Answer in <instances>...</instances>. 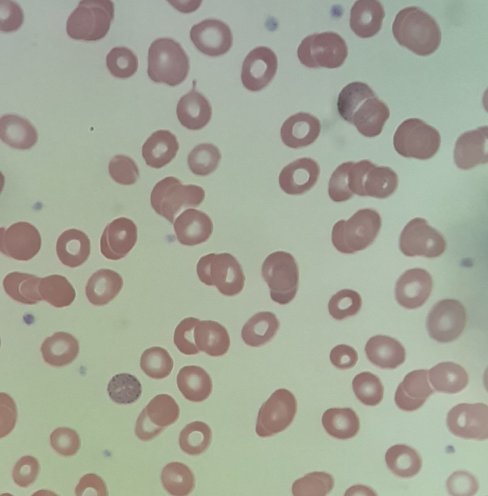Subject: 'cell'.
I'll use <instances>...</instances> for the list:
<instances>
[{
  "label": "cell",
  "mask_w": 488,
  "mask_h": 496,
  "mask_svg": "<svg viewBox=\"0 0 488 496\" xmlns=\"http://www.w3.org/2000/svg\"><path fill=\"white\" fill-rule=\"evenodd\" d=\"M337 105L340 116L368 138L381 133L390 114L387 105L362 82H353L343 88Z\"/></svg>",
  "instance_id": "obj_1"
},
{
  "label": "cell",
  "mask_w": 488,
  "mask_h": 496,
  "mask_svg": "<svg viewBox=\"0 0 488 496\" xmlns=\"http://www.w3.org/2000/svg\"><path fill=\"white\" fill-rule=\"evenodd\" d=\"M392 32L399 45L420 56L434 53L441 41V31L437 22L415 6L406 7L397 13Z\"/></svg>",
  "instance_id": "obj_2"
},
{
  "label": "cell",
  "mask_w": 488,
  "mask_h": 496,
  "mask_svg": "<svg viewBox=\"0 0 488 496\" xmlns=\"http://www.w3.org/2000/svg\"><path fill=\"white\" fill-rule=\"evenodd\" d=\"M189 69V57L179 43L170 38H160L151 43L147 74L153 81L175 86L186 79Z\"/></svg>",
  "instance_id": "obj_3"
},
{
  "label": "cell",
  "mask_w": 488,
  "mask_h": 496,
  "mask_svg": "<svg viewBox=\"0 0 488 496\" xmlns=\"http://www.w3.org/2000/svg\"><path fill=\"white\" fill-rule=\"evenodd\" d=\"M381 226L379 213L370 208L362 209L347 220H340L333 226L331 241L344 254H353L370 246Z\"/></svg>",
  "instance_id": "obj_4"
},
{
  "label": "cell",
  "mask_w": 488,
  "mask_h": 496,
  "mask_svg": "<svg viewBox=\"0 0 488 496\" xmlns=\"http://www.w3.org/2000/svg\"><path fill=\"white\" fill-rule=\"evenodd\" d=\"M114 17L112 1L81 0L67 19L66 32L75 40L97 41L107 34Z\"/></svg>",
  "instance_id": "obj_5"
},
{
  "label": "cell",
  "mask_w": 488,
  "mask_h": 496,
  "mask_svg": "<svg viewBox=\"0 0 488 496\" xmlns=\"http://www.w3.org/2000/svg\"><path fill=\"white\" fill-rule=\"evenodd\" d=\"M205 191L195 185H182L175 177L169 176L158 182L150 196L153 208L173 223L178 213L189 207H197L203 202Z\"/></svg>",
  "instance_id": "obj_6"
},
{
  "label": "cell",
  "mask_w": 488,
  "mask_h": 496,
  "mask_svg": "<svg viewBox=\"0 0 488 496\" xmlns=\"http://www.w3.org/2000/svg\"><path fill=\"white\" fill-rule=\"evenodd\" d=\"M200 281L208 286L215 285L224 295L240 293L245 278L238 261L228 253H210L201 257L197 264Z\"/></svg>",
  "instance_id": "obj_7"
},
{
  "label": "cell",
  "mask_w": 488,
  "mask_h": 496,
  "mask_svg": "<svg viewBox=\"0 0 488 496\" xmlns=\"http://www.w3.org/2000/svg\"><path fill=\"white\" fill-rule=\"evenodd\" d=\"M439 131L419 118H409L397 127L393 138L395 151L404 157L429 159L441 145Z\"/></svg>",
  "instance_id": "obj_8"
},
{
  "label": "cell",
  "mask_w": 488,
  "mask_h": 496,
  "mask_svg": "<svg viewBox=\"0 0 488 496\" xmlns=\"http://www.w3.org/2000/svg\"><path fill=\"white\" fill-rule=\"evenodd\" d=\"M262 275L273 301L285 305L294 298L298 289L299 272L292 254L282 251L269 254L262 264Z\"/></svg>",
  "instance_id": "obj_9"
},
{
  "label": "cell",
  "mask_w": 488,
  "mask_h": 496,
  "mask_svg": "<svg viewBox=\"0 0 488 496\" xmlns=\"http://www.w3.org/2000/svg\"><path fill=\"white\" fill-rule=\"evenodd\" d=\"M297 54L300 62L307 67L336 68L344 63L348 48L340 35L326 31L306 37L299 45Z\"/></svg>",
  "instance_id": "obj_10"
},
{
  "label": "cell",
  "mask_w": 488,
  "mask_h": 496,
  "mask_svg": "<svg viewBox=\"0 0 488 496\" xmlns=\"http://www.w3.org/2000/svg\"><path fill=\"white\" fill-rule=\"evenodd\" d=\"M297 409L296 399L289 390L285 388L276 390L259 410L256 434L265 438L284 430L293 421Z\"/></svg>",
  "instance_id": "obj_11"
},
{
  "label": "cell",
  "mask_w": 488,
  "mask_h": 496,
  "mask_svg": "<svg viewBox=\"0 0 488 496\" xmlns=\"http://www.w3.org/2000/svg\"><path fill=\"white\" fill-rule=\"evenodd\" d=\"M399 246L405 256L434 258L444 252L446 244L442 235L425 219L416 217L410 220L401 232Z\"/></svg>",
  "instance_id": "obj_12"
},
{
  "label": "cell",
  "mask_w": 488,
  "mask_h": 496,
  "mask_svg": "<svg viewBox=\"0 0 488 496\" xmlns=\"http://www.w3.org/2000/svg\"><path fill=\"white\" fill-rule=\"evenodd\" d=\"M466 312L463 305L453 299L441 300L429 311L426 326L430 337L440 343H448L457 339L466 323Z\"/></svg>",
  "instance_id": "obj_13"
},
{
  "label": "cell",
  "mask_w": 488,
  "mask_h": 496,
  "mask_svg": "<svg viewBox=\"0 0 488 496\" xmlns=\"http://www.w3.org/2000/svg\"><path fill=\"white\" fill-rule=\"evenodd\" d=\"M179 415V406L172 397L164 394L157 395L138 416L135 433L140 440H150L160 434L165 427L174 423Z\"/></svg>",
  "instance_id": "obj_14"
},
{
  "label": "cell",
  "mask_w": 488,
  "mask_h": 496,
  "mask_svg": "<svg viewBox=\"0 0 488 496\" xmlns=\"http://www.w3.org/2000/svg\"><path fill=\"white\" fill-rule=\"evenodd\" d=\"M446 424L454 435L483 441L488 437V407L482 403L458 404L448 412Z\"/></svg>",
  "instance_id": "obj_15"
},
{
  "label": "cell",
  "mask_w": 488,
  "mask_h": 496,
  "mask_svg": "<svg viewBox=\"0 0 488 496\" xmlns=\"http://www.w3.org/2000/svg\"><path fill=\"white\" fill-rule=\"evenodd\" d=\"M41 238L38 230L26 222H18L0 229V251L9 257L28 261L39 252Z\"/></svg>",
  "instance_id": "obj_16"
},
{
  "label": "cell",
  "mask_w": 488,
  "mask_h": 496,
  "mask_svg": "<svg viewBox=\"0 0 488 496\" xmlns=\"http://www.w3.org/2000/svg\"><path fill=\"white\" fill-rule=\"evenodd\" d=\"M278 68L276 54L269 47L258 46L245 57L242 66L241 78L243 86L252 92L259 91L268 85Z\"/></svg>",
  "instance_id": "obj_17"
},
{
  "label": "cell",
  "mask_w": 488,
  "mask_h": 496,
  "mask_svg": "<svg viewBox=\"0 0 488 496\" xmlns=\"http://www.w3.org/2000/svg\"><path fill=\"white\" fill-rule=\"evenodd\" d=\"M189 34L196 48L210 57L226 53L233 44L230 27L218 19H206L195 24L191 27Z\"/></svg>",
  "instance_id": "obj_18"
},
{
  "label": "cell",
  "mask_w": 488,
  "mask_h": 496,
  "mask_svg": "<svg viewBox=\"0 0 488 496\" xmlns=\"http://www.w3.org/2000/svg\"><path fill=\"white\" fill-rule=\"evenodd\" d=\"M138 229L131 219L121 217L107 225L100 241V251L107 259L118 260L125 257L135 245Z\"/></svg>",
  "instance_id": "obj_19"
},
{
  "label": "cell",
  "mask_w": 488,
  "mask_h": 496,
  "mask_svg": "<svg viewBox=\"0 0 488 496\" xmlns=\"http://www.w3.org/2000/svg\"><path fill=\"white\" fill-rule=\"evenodd\" d=\"M432 279L425 269L415 268L403 273L396 281L395 297L397 303L407 309H415L424 305L429 297Z\"/></svg>",
  "instance_id": "obj_20"
},
{
  "label": "cell",
  "mask_w": 488,
  "mask_h": 496,
  "mask_svg": "<svg viewBox=\"0 0 488 496\" xmlns=\"http://www.w3.org/2000/svg\"><path fill=\"white\" fill-rule=\"evenodd\" d=\"M488 128L487 125L466 131L461 135L455 144L454 151L457 166L464 170L487 163Z\"/></svg>",
  "instance_id": "obj_21"
},
{
  "label": "cell",
  "mask_w": 488,
  "mask_h": 496,
  "mask_svg": "<svg viewBox=\"0 0 488 496\" xmlns=\"http://www.w3.org/2000/svg\"><path fill=\"white\" fill-rule=\"evenodd\" d=\"M319 174L320 168L315 161L308 157L300 158L283 169L279 174V185L287 194L301 195L315 185Z\"/></svg>",
  "instance_id": "obj_22"
},
{
  "label": "cell",
  "mask_w": 488,
  "mask_h": 496,
  "mask_svg": "<svg viewBox=\"0 0 488 496\" xmlns=\"http://www.w3.org/2000/svg\"><path fill=\"white\" fill-rule=\"evenodd\" d=\"M427 372L426 370H417L405 375L394 395L395 404L399 409L408 412L415 411L435 393L428 383Z\"/></svg>",
  "instance_id": "obj_23"
},
{
  "label": "cell",
  "mask_w": 488,
  "mask_h": 496,
  "mask_svg": "<svg viewBox=\"0 0 488 496\" xmlns=\"http://www.w3.org/2000/svg\"><path fill=\"white\" fill-rule=\"evenodd\" d=\"M178 241L182 245L195 246L206 242L213 230L210 217L205 212L188 209L182 212L173 224Z\"/></svg>",
  "instance_id": "obj_24"
},
{
  "label": "cell",
  "mask_w": 488,
  "mask_h": 496,
  "mask_svg": "<svg viewBox=\"0 0 488 496\" xmlns=\"http://www.w3.org/2000/svg\"><path fill=\"white\" fill-rule=\"evenodd\" d=\"M321 124L316 117L300 112L284 122L280 134L285 145L297 149L313 143L319 136Z\"/></svg>",
  "instance_id": "obj_25"
},
{
  "label": "cell",
  "mask_w": 488,
  "mask_h": 496,
  "mask_svg": "<svg viewBox=\"0 0 488 496\" xmlns=\"http://www.w3.org/2000/svg\"><path fill=\"white\" fill-rule=\"evenodd\" d=\"M385 16L384 7L378 0H357L351 9L350 26L359 37L370 38L380 31Z\"/></svg>",
  "instance_id": "obj_26"
},
{
  "label": "cell",
  "mask_w": 488,
  "mask_h": 496,
  "mask_svg": "<svg viewBox=\"0 0 488 496\" xmlns=\"http://www.w3.org/2000/svg\"><path fill=\"white\" fill-rule=\"evenodd\" d=\"M176 114L180 124L189 130L201 129L209 122L212 108L206 98L193 86L182 96L177 105Z\"/></svg>",
  "instance_id": "obj_27"
},
{
  "label": "cell",
  "mask_w": 488,
  "mask_h": 496,
  "mask_svg": "<svg viewBox=\"0 0 488 496\" xmlns=\"http://www.w3.org/2000/svg\"><path fill=\"white\" fill-rule=\"evenodd\" d=\"M368 359L382 369H394L406 359V351L400 342L391 337L376 335L370 338L365 346Z\"/></svg>",
  "instance_id": "obj_28"
},
{
  "label": "cell",
  "mask_w": 488,
  "mask_h": 496,
  "mask_svg": "<svg viewBox=\"0 0 488 496\" xmlns=\"http://www.w3.org/2000/svg\"><path fill=\"white\" fill-rule=\"evenodd\" d=\"M178 150L176 136L169 130H159L146 140L142 147V155L147 165L159 169L170 163Z\"/></svg>",
  "instance_id": "obj_29"
},
{
  "label": "cell",
  "mask_w": 488,
  "mask_h": 496,
  "mask_svg": "<svg viewBox=\"0 0 488 496\" xmlns=\"http://www.w3.org/2000/svg\"><path fill=\"white\" fill-rule=\"evenodd\" d=\"M56 250L61 262L74 268L80 266L90 254V241L82 231L71 229L63 232L58 238Z\"/></svg>",
  "instance_id": "obj_30"
},
{
  "label": "cell",
  "mask_w": 488,
  "mask_h": 496,
  "mask_svg": "<svg viewBox=\"0 0 488 496\" xmlns=\"http://www.w3.org/2000/svg\"><path fill=\"white\" fill-rule=\"evenodd\" d=\"M193 338L199 351L211 356H220L226 354L230 345L227 330L217 322L204 320L195 326Z\"/></svg>",
  "instance_id": "obj_31"
},
{
  "label": "cell",
  "mask_w": 488,
  "mask_h": 496,
  "mask_svg": "<svg viewBox=\"0 0 488 496\" xmlns=\"http://www.w3.org/2000/svg\"><path fill=\"white\" fill-rule=\"evenodd\" d=\"M0 138L11 147L26 150L37 142L36 129L27 120L15 114H6L0 119Z\"/></svg>",
  "instance_id": "obj_32"
},
{
  "label": "cell",
  "mask_w": 488,
  "mask_h": 496,
  "mask_svg": "<svg viewBox=\"0 0 488 496\" xmlns=\"http://www.w3.org/2000/svg\"><path fill=\"white\" fill-rule=\"evenodd\" d=\"M123 286L122 277L109 269H101L94 273L88 280L86 295L89 301L95 306H103L112 300Z\"/></svg>",
  "instance_id": "obj_33"
},
{
  "label": "cell",
  "mask_w": 488,
  "mask_h": 496,
  "mask_svg": "<svg viewBox=\"0 0 488 496\" xmlns=\"http://www.w3.org/2000/svg\"><path fill=\"white\" fill-rule=\"evenodd\" d=\"M41 351L46 363L55 367H62L75 360L79 352V345L71 334L59 332L45 339L41 345Z\"/></svg>",
  "instance_id": "obj_34"
},
{
  "label": "cell",
  "mask_w": 488,
  "mask_h": 496,
  "mask_svg": "<svg viewBox=\"0 0 488 496\" xmlns=\"http://www.w3.org/2000/svg\"><path fill=\"white\" fill-rule=\"evenodd\" d=\"M177 384L185 398L191 402H201L206 400L212 390V381L202 368L186 366L181 368L177 375Z\"/></svg>",
  "instance_id": "obj_35"
},
{
  "label": "cell",
  "mask_w": 488,
  "mask_h": 496,
  "mask_svg": "<svg viewBox=\"0 0 488 496\" xmlns=\"http://www.w3.org/2000/svg\"><path fill=\"white\" fill-rule=\"evenodd\" d=\"M429 379L435 389L440 392L455 394L468 384L469 376L460 365L452 362L439 363L430 369Z\"/></svg>",
  "instance_id": "obj_36"
},
{
  "label": "cell",
  "mask_w": 488,
  "mask_h": 496,
  "mask_svg": "<svg viewBox=\"0 0 488 496\" xmlns=\"http://www.w3.org/2000/svg\"><path fill=\"white\" fill-rule=\"evenodd\" d=\"M280 326L276 315L269 311L259 312L251 317L243 326L241 337L252 347H260L269 342Z\"/></svg>",
  "instance_id": "obj_37"
},
{
  "label": "cell",
  "mask_w": 488,
  "mask_h": 496,
  "mask_svg": "<svg viewBox=\"0 0 488 496\" xmlns=\"http://www.w3.org/2000/svg\"><path fill=\"white\" fill-rule=\"evenodd\" d=\"M398 185V176L392 169L372 163L363 176L362 196L385 199L394 192Z\"/></svg>",
  "instance_id": "obj_38"
},
{
  "label": "cell",
  "mask_w": 488,
  "mask_h": 496,
  "mask_svg": "<svg viewBox=\"0 0 488 496\" xmlns=\"http://www.w3.org/2000/svg\"><path fill=\"white\" fill-rule=\"evenodd\" d=\"M41 279L33 275L14 272L5 276L3 286L5 293L14 300L33 305L43 300L39 292Z\"/></svg>",
  "instance_id": "obj_39"
},
{
  "label": "cell",
  "mask_w": 488,
  "mask_h": 496,
  "mask_svg": "<svg viewBox=\"0 0 488 496\" xmlns=\"http://www.w3.org/2000/svg\"><path fill=\"white\" fill-rule=\"evenodd\" d=\"M322 423L329 434L339 439L353 437L360 429L359 417L350 408L328 409L323 414Z\"/></svg>",
  "instance_id": "obj_40"
},
{
  "label": "cell",
  "mask_w": 488,
  "mask_h": 496,
  "mask_svg": "<svg viewBox=\"0 0 488 496\" xmlns=\"http://www.w3.org/2000/svg\"><path fill=\"white\" fill-rule=\"evenodd\" d=\"M386 464L395 475L403 478H409L420 471L422 461L414 449L404 444H397L390 447L385 456Z\"/></svg>",
  "instance_id": "obj_41"
},
{
  "label": "cell",
  "mask_w": 488,
  "mask_h": 496,
  "mask_svg": "<svg viewBox=\"0 0 488 496\" xmlns=\"http://www.w3.org/2000/svg\"><path fill=\"white\" fill-rule=\"evenodd\" d=\"M39 292L42 299L56 308L69 306L74 300L76 292L63 276L52 275L41 279Z\"/></svg>",
  "instance_id": "obj_42"
},
{
  "label": "cell",
  "mask_w": 488,
  "mask_h": 496,
  "mask_svg": "<svg viewBox=\"0 0 488 496\" xmlns=\"http://www.w3.org/2000/svg\"><path fill=\"white\" fill-rule=\"evenodd\" d=\"M161 480L164 488L173 496H187L195 486L192 471L179 462H172L166 465L162 471Z\"/></svg>",
  "instance_id": "obj_43"
},
{
  "label": "cell",
  "mask_w": 488,
  "mask_h": 496,
  "mask_svg": "<svg viewBox=\"0 0 488 496\" xmlns=\"http://www.w3.org/2000/svg\"><path fill=\"white\" fill-rule=\"evenodd\" d=\"M212 431L206 423L195 421L187 425L179 435L182 450L190 455H198L209 447L212 440Z\"/></svg>",
  "instance_id": "obj_44"
},
{
  "label": "cell",
  "mask_w": 488,
  "mask_h": 496,
  "mask_svg": "<svg viewBox=\"0 0 488 496\" xmlns=\"http://www.w3.org/2000/svg\"><path fill=\"white\" fill-rule=\"evenodd\" d=\"M107 391L110 398L118 404L136 402L142 394V385L134 376L127 373L115 375L110 380Z\"/></svg>",
  "instance_id": "obj_45"
},
{
  "label": "cell",
  "mask_w": 488,
  "mask_h": 496,
  "mask_svg": "<svg viewBox=\"0 0 488 496\" xmlns=\"http://www.w3.org/2000/svg\"><path fill=\"white\" fill-rule=\"evenodd\" d=\"M173 366V358L165 349L154 346L146 349L142 354L140 366L149 377L160 379L167 377Z\"/></svg>",
  "instance_id": "obj_46"
},
{
  "label": "cell",
  "mask_w": 488,
  "mask_h": 496,
  "mask_svg": "<svg viewBox=\"0 0 488 496\" xmlns=\"http://www.w3.org/2000/svg\"><path fill=\"white\" fill-rule=\"evenodd\" d=\"M221 158L220 152L217 146L211 143H202L190 152L188 163L194 174L205 176L215 170Z\"/></svg>",
  "instance_id": "obj_47"
},
{
  "label": "cell",
  "mask_w": 488,
  "mask_h": 496,
  "mask_svg": "<svg viewBox=\"0 0 488 496\" xmlns=\"http://www.w3.org/2000/svg\"><path fill=\"white\" fill-rule=\"evenodd\" d=\"M352 388L357 399L363 404L375 406L383 397L384 388L379 378L369 372H363L354 378Z\"/></svg>",
  "instance_id": "obj_48"
},
{
  "label": "cell",
  "mask_w": 488,
  "mask_h": 496,
  "mask_svg": "<svg viewBox=\"0 0 488 496\" xmlns=\"http://www.w3.org/2000/svg\"><path fill=\"white\" fill-rule=\"evenodd\" d=\"M334 480L330 474L315 471L308 473L295 480L292 487L294 496H324L331 492Z\"/></svg>",
  "instance_id": "obj_49"
},
{
  "label": "cell",
  "mask_w": 488,
  "mask_h": 496,
  "mask_svg": "<svg viewBox=\"0 0 488 496\" xmlns=\"http://www.w3.org/2000/svg\"><path fill=\"white\" fill-rule=\"evenodd\" d=\"M106 65L113 77L127 78L137 72L138 59L136 54L129 48L116 46L112 48L107 54Z\"/></svg>",
  "instance_id": "obj_50"
},
{
  "label": "cell",
  "mask_w": 488,
  "mask_h": 496,
  "mask_svg": "<svg viewBox=\"0 0 488 496\" xmlns=\"http://www.w3.org/2000/svg\"><path fill=\"white\" fill-rule=\"evenodd\" d=\"M361 297L357 292L343 289L333 295L328 303L330 315L337 320L355 315L361 309Z\"/></svg>",
  "instance_id": "obj_51"
},
{
  "label": "cell",
  "mask_w": 488,
  "mask_h": 496,
  "mask_svg": "<svg viewBox=\"0 0 488 496\" xmlns=\"http://www.w3.org/2000/svg\"><path fill=\"white\" fill-rule=\"evenodd\" d=\"M108 167L111 178L121 185L133 184L139 176V171L136 163L127 156H114L110 160Z\"/></svg>",
  "instance_id": "obj_52"
},
{
  "label": "cell",
  "mask_w": 488,
  "mask_h": 496,
  "mask_svg": "<svg viewBox=\"0 0 488 496\" xmlns=\"http://www.w3.org/2000/svg\"><path fill=\"white\" fill-rule=\"evenodd\" d=\"M353 163L352 161L344 163L332 173L329 183L328 193L333 201L345 202L353 196L348 185V172Z\"/></svg>",
  "instance_id": "obj_53"
},
{
  "label": "cell",
  "mask_w": 488,
  "mask_h": 496,
  "mask_svg": "<svg viewBox=\"0 0 488 496\" xmlns=\"http://www.w3.org/2000/svg\"><path fill=\"white\" fill-rule=\"evenodd\" d=\"M199 322L197 318L188 317L182 320L176 326L174 333V343L182 354L192 355L199 353L193 338L194 328Z\"/></svg>",
  "instance_id": "obj_54"
},
{
  "label": "cell",
  "mask_w": 488,
  "mask_h": 496,
  "mask_svg": "<svg viewBox=\"0 0 488 496\" xmlns=\"http://www.w3.org/2000/svg\"><path fill=\"white\" fill-rule=\"evenodd\" d=\"M50 443L57 453L64 456L75 454L80 446L77 433L66 427H60L54 430L50 435Z\"/></svg>",
  "instance_id": "obj_55"
},
{
  "label": "cell",
  "mask_w": 488,
  "mask_h": 496,
  "mask_svg": "<svg viewBox=\"0 0 488 496\" xmlns=\"http://www.w3.org/2000/svg\"><path fill=\"white\" fill-rule=\"evenodd\" d=\"M24 21L22 9L16 1L9 0L0 1V30L9 33L18 30Z\"/></svg>",
  "instance_id": "obj_56"
},
{
  "label": "cell",
  "mask_w": 488,
  "mask_h": 496,
  "mask_svg": "<svg viewBox=\"0 0 488 496\" xmlns=\"http://www.w3.org/2000/svg\"><path fill=\"white\" fill-rule=\"evenodd\" d=\"M446 487L452 496H473L477 492L479 485L475 477L465 471H457L452 474L446 481Z\"/></svg>",
  "instance_id": "obj_57"
},
{
  "label": "cell",
  "mask_w": 488,
  "mask_h": 496,
  "mask_svg": "<svg viewBox=\"0 0 488 496\" xmlns=\"http://www.w3.org/2000/svg\"><path fill=\"white\" fill-rule=\"evenodd\" d=\"M39 470V465L36 459L29 455L22 457L14 467L13 480L20 487H27L35 481Z\"/></svg>",
  "instance_id": "obj_58"
},
{
  "label": "cell",
  "mask_w": 488,
  "mask_h": 496,
  "mask_svg": "<svg viewBox=\"0 0 488 496\" xmlns=\"http://www.w3.org/2000/svg\"><path fill=\"white\" fill-rule=\"evenodd\" d=\"M0 438L8 434L14 429L17 417L16 408L13 399L7 394H0Z\"/></svg>",
  "instance_id": "obj_59"
},
{
  "label": "cell",
  "mask_w": 488,
  "mask_h": 496,
  "mask_svg": "<svg viewBox=\"0 0 488 496\" xmlns=\"http://www.w3.org/2000/svg\"><path fill=\"white\" fill-rule=\"evenodd\" d=\"M330 358L332 364L340 370L353 367L358 360L356 351L352 347L344 344L334 347L331 351Z\"/></svg>",
  "instance_id": "obj_60"
},
{
  "label": "cell",
  "mask_w": 488,
  "mask_h": 496,
  "mask_svg": "<svg viewBox=\"0 0 488 496\" xmlns=\"http://www.w3.org/2000/svg\"><path fill=\"white\" fill-rule=\"evenodd\" d=\"M76 495L107 496V490L103 480L96 474L90 473L83 476L75 488Z\"/></svg>",
  "instance_id": "obj_61"
},
{
  "label": "cell",
  "mask_w": 488,
  "mask_h": 496,
  "mask_svg": "<svg viewBox=\"0 0 488 496\" xmlns=\"http://www.w3.org/2000/svg\"><path fill=\"white\" fill-rule=\"evenodd\" d=\"M171 5L182 13H189L194 11L200 6L201 1H171Z\"/></svg>",
  "instance_id": "obj_62"
}]
</instances>
